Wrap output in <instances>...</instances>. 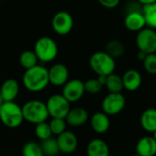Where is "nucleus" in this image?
<instances>
[{"label": "nucleus", "instance_id": "f257e3e1", "mask_svg": "<svg viewBox=\"0 0 156 156\" xmlns=\"http://www.w3.org/2000/svg\"><path fill=\"white\" fill-rule=\"evenodd\" d=\"M23 84L31 92H39L45 90L49 84L48 69L40 65L26 69L23 75Z\"/></svg>", "mask_w": 156, "mask_h": 156}, {"label": "nucleus", "instance_id": "393cba45", "mask_svg": "<svg viewBox=\"0 0 156 156\" xmlns=\"http://www.w3.org/2000/svg\"><path fill=\"white\" fill-rule=\"evenodd\" d=\"M41 148H42L44 154L48 156H55L60 152L58 145L57 139L52 138V137L42 141Z\"/></svg>", "mask_w": 156, "mask_h": 156}, {"label": "nucleus", "instance_id": "c756f323", "mask_svg": "<svg viewBox=\"0 0 156 156\" xmlns=\"http://www.w3.org/2000/svg\"><path fill=\"white\" fill-rule=\"evenodd\" d=\"M144 68L146 72L152 75L156 74V53L148 54L143 61Z\"/></svg>", "mask_w": 156, "mask_h": 156}, {"label": "nucleus", "instance_id": "2eb2a0df", "mask_svg": "<svg viewBox=\"0 0 156 156\" xmlns=\"http://www.w3.org/2000/svg\"><path fill=\"white\" fill-rule=\"evenodd\" d=\"M19 92V84L15 79L5 80L1 88L0 95L5 101H14Z\"/></svg>", "mask_w": 156, "mask_h": 156}, {"label": "nucleus", "instance_id": "c9c22d12", "mask_svg": "<svg viewBox=\"0 0 156 156\" xmlns=\"http://www.w3.org/2000/svg\"><path fill=\"white\" fill-rule=\"evenodd\" d=\"M154 133V136H153V137L154 138V140H155V141H156V131H155V132H154V133Z\"/></svg>", "mask_w": 156, "mask_h": 156}, {"label": "nucleus", "instance_id": "f03ea898", "mask_svg": "<svg viewBox=\"0 0 156 156\" xmlns=\"http://www.w3.org/2000/svg\"><path fill=\"white\" fill-rule=\"evenodd\" d=\"M22 112L24 121L34 124L46 122L49 116L46 103L37 100L27 101L22 106Z\"/></svg>", "mask_w": 156, "mask_h": 156}, {"label": "nucleus", "instance_id": "cd10ccee", "mask_svg": "<svg viewBox=\"0 0 156 156\" xmlns=\"http://www.w3.org/2000/svg\"><path fill=\"white\" fill-rule=\"evenodd\" d=\"M52 134L59 135L63 132L66 131V121L65 119L60 118H52L50 122L48 123Z\"/></svg>", "mask_w": 156, "mask_h": 156}, {"label": "nucleus", "instance_id": "9b49d317", "mask_svg": "<svg viewBox=\"0 0 156 156\" xmlns=\"http://www.w3.org/2000/svg\"><path fill=\"white\" fill-rule=\"evenodd\" d=\"M49 83L53 86H63L69 80V69L66 65L62 63H57L51 66L48 69Z\"/></svg>", "mask_w": 156, "mask_h": 156}, {"label": "nucleus", "instance_id": "dca6fc26", "mask_svg": "<svg viewBox=\"0 0 156 156\" xmlns=\"http://www.w3.org/2000/svg\"><path fill=\"white\" fill-rule=\"evenodd\" d=\"M88 119H89V114L87 111L83 108L78 107L69 110L67 117L65 118V121L70 126L78 127L86 123Z\"/></svg>", "mask_w": 156, "mask_h": 156}, {"label": "nucleus", "instance_id": "20e7f679", "mask_svg": "<svg viewBox=\"0 0 156 156\" xmlns=\"http://www.w3.org/2000/svg\"><path fill=\"white\" fill-rule=\"evenodd\" d=\"M90 66L98 76H108L114 72L116 63L105 51H97L90 56Z\"/></svg>", "mask_w": 156, "mask_h": 156}, {"label": "nucleus", "instance_id": "412c9836", "mask_svg": "<svg viewBox=\"0 0 156 156\" xmlns=\"http://www.w3.org/2000/svg\"><path fill=\"white\" fill-rule=\"evenodd\" d=\"M104 51L114 59L120 58L125 53V46L122 41L117 40V39H112V40H110L105 45Z\"/></svg>", "mask_w": 156, "mask_h": 156}, {"label": "nucleus", "instance_id": "c85d7f7f", "mask_svg": "<svg viewBox=\"0 0 156 156\" xmlns=\"http://www.w3.org/2000/svg\"><path fill=\"white\" fill-rule=\"evenodd\" d=\"M102 87L103 86L101 84L98 79H90L84 82L85 92H88L90 94H97L101 92Z\"/></svg>", "mask_w": 156, "mask_h": 156}, {"label": "nucleus", "instance_id": "b1692460", "mask_svg": "<svg viewBox=\"0 0 156 156\" xmlns=\"http://www.w3.org/2000/svg\"><path fill=\"white\" fill-rule=\"evenodd\" d=\"M142 12L144 14L146 26H148V27L156 29V2L144 5Z\"/></svg>", "mask_w": 156, "mask_h": 156}, {"label": "nucleus", "instance_id": "a211bd4d", "mask_svg": "<svg viewBox=\"0 0 156 156\" xmlns=\"http://www.w3.org/2000/svg\"><path fill=\"white\" fill-rule=\"evenodd\" d=\"M137 154L141 156H154L156 154V141L154 137L146 136L139 140L136 144Z\"/></svg>", "mask_w": 156, "mask_h": 156}, {"label": "nucleus", "instance_id": "0eeeda50", "mask_svg": "<svg viewBox=\"0 0 156 156\" xmlns=\"http://www.w3.org/2000/svg\"><path fill=\"white\" fill-rule=\"evenodd\" d=\"M136 46L139 51L146 54L156 53V30L151 27H144L136 36Z\"/></svg>", "mask_w": 156, "mask_h": 156}, {"label": "nucleus", "instance_id": "7ed1b4c3", "mask_svg": "<svg viewBox=\"0 0 156 156\" xmlns=\"http://www.w3.org/2000/svg\"><path fill=\"white\" fill-rule=\"evenodd\" d=\"M0 120L8 128H17L24 121L22 108L15 101H5L0 109Z\"/></svg>", "mask_w": 156, "mask_h": 156}, {"label": "nucleus", "instance_id": "a878e982", "mask_svg": "<svg viewBox=\"0 0 156 156\" xmlns=\"http://www.w3.org/2000/svg\"><path fill=\"white\" fill-rule=\"evenodd\" d=\"M22 154L23 156H44V153L41 145L36 142H28L23 146Z\"/></svg>", "mask_w": 156, "mask_h": 156}, {"label": "nucleus", "instance_id": "473e14b6", "mask_svg": "<svg viewBox=\"0 0 156 156\" xmlns=\"http://www.w3.org/2000/svg\"><path fill=\"white\" fill-rule=\"evenodd\" d=\"M139 3H141L143 5H150L153 3H155L156 0H138Z\"/></svg>", "mask_w": 156, "mask_h": 156}, {"label": "nucleus", "instance_id": "4468645a", "mask_svg": "<svg viewBox=\"0 0 156 156\" xmlns=\"http://www.w3.org/2000/svg\"><path fill=\"white\" fill-rule=\"evenodd\" d=\"M123 88L129 91H135L137 90L143 82L141 73L136 69H128L124 72L123 76L122 77Z\"/></svg>", "mask_w": 156, "mask_h": 156}, {"label": "nucleus", "instance_id": "ddd939ff", "mask_svg": "<svg viewBox=\"0 0 156 156\" xmlns=\"http://www.w3.org/2000/svg\"><path fill=\"white\" fill-rule=\"evenodd\" d=\"M125 27L132 32H139L145 27L146 22L144 16L143 12L140 11H132L128 13L124 18Z\"/></svg>", "mask_w": 156, "mask_h": 156}, {"label": "nucleus", "instance_id": "9d476101", "mask_svg": "<svg viewBox=\"0 0 156 156\" xmlns=\"http://www.w3.org/2000/svg\"><path fill=\"white\" fill-rule=\"evenodd\" d=\"M85 93L84 82L78 79L68 80L62 89V95L69 101L76 102L80 101Z\"/></svg>", "mask_w": 156, "mask_h": 156}, {"label": "nucleus", "instance_id": "7c9ffc66", "mask_svg": "<svg viewBox=\"0 0 156 156\" xmlns=\"http://www.w3.org/2000/svg\"><path fill=\"white\" fill-rule=\"evenodd\" d=\"M98 2L102 6H104L105 8H108V9L115 8L120 4V0H98Z\"/></svg>", "mask_w": 156, "mask_h": 156}, {"label": "nucleus", "instance_id": "39448f33", "mask_svg": "<svg viewBox=\"0 0 156 156\" xmlns=\"http://www.w3.org/2000/svg\"><path fill=\"white\" fill-rule=\"evenodd\" d=\"M34 52L41 62L53 61L58 53V48L54 39L49 37H39L34 46Z\"/></svg>", "mask_w": 156, "mask_h": 156}, {"label": "nucleus", "instance_id": "72a5a7b5", "mask_svg": "<svg viewBox=\"0 0 156 156\" xmlns=\"http://www.w3.org/2000/svg\"><path fill=\"white\" fill-rule=\"evenodd\" d=\"M97 79L99 80V81L101 82V84L102 86H105L106 80H107V76H98Z\"/></svg>", "mask_w": 156, "mask_h": 156}, {"label": "nucleus", "instance_id": "1a4fd4ad", "mask_svg": "<svg viewBox=\"0 0 156 156\" xmlns=\"http://www.w3.org/2000/svg\"><path fill=\"white\" fill-rule=\"evenodd\" d=\"M52 28L58 35H67L69 34L74 25L73 17L71 15L66 11H59L56 13L51 21Z\"/></svg>", "mask_w": 156, "mask_h": 156}, {"label": "nucleus", "instance_id": "6e6552de", "mask_svg": "<svg viewBox=\"0 0 156 156\" xmlns=\"http://www.w3.org/2000/svg\"><path fill=\"white\" fill-rule=\"evenodd\" d=\"M126 101L122 93H112L104 97L101 102L102 112L107 115H116L125 107Z\"/></svg>", "mask_w": 156, "mask_h": 156}, {"label": "nucleus", "instance_id": "2f4dec72", "mask_svg": "<svg viewBox=\"0 0 156 156\" xmlns=\"http://www.w3.org/2000/svg\"><path fill=\"white\" fill-rule=\"evenodd\" d=\"M147 55H148V54H146V53H144V52H143V51H139V52H138V54H137V58H138V59H139V60L144 61Z\"/></svg>", "mask_w": 156, "mask_h": 156}, {"label": "nucleus", "instance_id": "4be33fe9", "mask_svg": "<svg viewBox=\"0 0 156 156\" xmlns=\"http://www.w3.org/2000/svg\"><path fill=\"white\" fill-rule=\"evenodd\" d=\"M105 87L112 93H121V91L124 89L122 77L114 72L107 76Z\"/></svg>", "mask_w": 156, "mask_h": 156}, {"label": "nucleus", "instance_id": "bb28decb", "mask_svg": "<svg viewBox=\"0 0 156 156\" xmlns=\"http://www.w3.org/2000/svg\"><path fill=\"white\" fill-rule=\"evenodd\" d=\"M35 133L37 135V137L38 139H40L41 141H44L46 139H48L51 137L52 133L49 127V124L46 122H40L36 124V128H35Z\"/></svg>", "mask_w": 156, "mask_h": 156}, {"label": "nucleus", "instance_id": "5701e85b", "mask_svg": "<svg viewBox=\"0 0 156 156\" xmlns=\"http://www.w3.org/2000/svg\"><path fill=\"white\" fill-rule=\"evenodd\" d=\"M37 61L38 58L34 50H25L19 56V63L25 69L35 67L37 65Z\"/></svg>", "mask_w": 156, "mask_h": 156}, {"label": "nucleus", "instance_id": "f8f14e48", "mask_svg": "<svg viewBox=\"0 0 156 156\" xmlns=\"http://www.w3.org/2000/svg\"><path fill=\"white\" fill-rule=\"evenodd\" d=\"M59 151L63 154H71L78 147V138L72 132L65 131L57 138Z\"/></svg>", "mask_w": 156, "mask_h": 156}, {"label": "nucleus", "instance_id": "e433bc0d", "mask_svg": "<svg viewBox=\"0 0 156 156\" xmlns=\"http://www.w3.org/2000/svg\"><path fill=\"white\" fill-rule=\"evenodd\" d=\"M133 156H141V155H139V154H134V155H133Z\"/></svg>", "mask_w": 156, "mask_h": 156}, {"label": "nucleus", "instance_id": "aec40b11", "mask_svg": "<svg viewBox=\"0 0 156 156\" xmlns=\"http://www.w3.org/2000/svg\"><path fill=\"white\" fill-rule=\"evenodd\" d=\"M140 122L144 130L148 133H154L156 131V109L150 108L145 110L141 115Z\"/></svg>", "mask_w": 156, "mask_h": 156}, {"label": "nucleus", "instance_id": "423d86ee", "mask_svg": "<svg viewBox=\"0 0 156 156\" xmlns=\"http://www.w3.org/2000/svg\"><path fill=\"white\" fill-rule=\"evenodd\" d=\"M49 116L52 118L65 119L70 110V102L62 94L50 96L46 102Z\"/></svg>", "mask_w": 156, "mask_h": 156}, {"label": "nucleus", "instance_id": "f704fd0d", "mask_svg": "<svg viewBox=\"0 0 156 156\" xmlns=\"http://www.w3.org/2000/svg\"><path fill=\"white\" fill-rule=\"evenodd\" d=\"M4 102H5V101L3 100V98H2V96L0 95V109H1V107H2V105L4 104Z\"/></svg>", "mask_w": 156, "mask_h": 156}, {"label": "nucleus", "instance_id": "6ab92c4d", "mask_svg": "<svg viewBox=\"0 0 156 156\" xmlns=\"http://www.w3.org/2000/svg\"><path fill=\"white\" fill-rule=\"evenodd\" d=\"M88 156H109L110 150L108 144L101 139L91 140L87 146Z\"/></svg>", "mask_w": 156, "mask_h": 156}, {"label": "nucleus", "instance_id": "f3484780", "mask_svg": "<svg viewBox=\"0 0 156 156\" xmlns=\"http://www.w3.org/2000/svg\"><path fill=\"white\" fill-rule=\"evenodd\" d=\"M110 119L109 115L103 112H95L90 119V125L94 132L97 133H104L110 128Z\"/></svg>", "mask_w": 156, "mask_h": 156}, {"label": "nucleus", "instance_id": "4c0bfd02", "mask_svg": "<svg viewBox=\"0 0 156 156\" xmlns=\"http://www.w3.org/2000/svg\"><path fill=\"white\" fill-rule=\"evenodd\" d=\"M109 156H115V155H109Z\"/></svg>", "mask_w": 156, "mask_h": 156}]
</instances>
